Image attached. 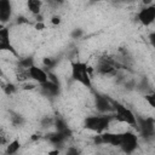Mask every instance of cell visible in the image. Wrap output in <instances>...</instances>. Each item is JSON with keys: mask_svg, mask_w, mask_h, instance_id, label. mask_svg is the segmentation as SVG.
Here are the masks:
<instances>
[{"mask_svg": "<svg viewBox=\"0 0 155 155\" xmlns=\"http://www.w3.org/2000/svg\"><path fill=\"white\" fill-rule=\"evenodd\" d=\"M71 78L74 81L81 84L82 86L91 88L92 87V80L90 75V68L85 62H73L71 63Z\"/></svg>", "mask_w": 155, "mask_h": 155, "instance_id": "1", "label": "cell"}, {"mask_svg": "<svg viewBox=\"0 0 155 155\" xmlns=\"http://www.w3.org/2000/svg\"><path fill=\"white\" fill-rule=\"evenodd\" d=\"M110 125V116L107 115H92L84 120V127L96 133L104 132Z\"/></svg>", "mask_w": 155, "mask_h": 155, "instance_id": "2", "label": "cell"}, {"mask_svg": "<svg viewBox=\"0 0 155 155\" xmlns=\"http://www.w3.org/2000/svg\"><path fill=\"white\" fill-rule=\"evenodd\" d=\"M113 110H114V116L119 122H122L130 126H134L137 124V116L126 105L119 102H113Z\"/></svg>", "mask_w": 155, "mask_h": 155, "instance_id": "3", "label": "cell"}, {"mask_svg": "<svg viewBox=\"0 0 155 155\" xmlns=\"http://www.w3.org/2000/svg\"><path fill=\"white\" fill-rule=\"evenodd\" d=\"M137 147H138V137L133 132H130V131L122 132V139L120 144L121 150L126 154H131L136 150Z\"/></svg>", "mask_w": 155, "mask_h": 155, "instance_id": "4", "label": "cell"}, {"mask_svg": "<svg viewBox=\"0 0 155 155\" xmlns=\"http://www.w3.org/2000/svg\"><path fill=\"white\" fill-rule=\"evenodd\" d=\"M137 18H138V21H139L143 25H145V27L153 24V23L155 22V5H153V4H151V5H145V6L138 12Z\"/></svg>", "mask_w": 155, "mask_h": 155, "instance_id": "5", "label": "cell"}, {"mask_svg": "<svg viewBox=\"0 0 155 155\" xmlns=\"http://www.w3.org/2000/svg\"><path fill=\"white\" fill-rule=\"evenodd\" d=\"M136 126H138L139 132L142 133L143 137H150L155 133V122L151 117H147V119L137 117Z\"/></svg>", "mask_w": 155, "mask_h": 155, "instance_id": "6", "label": "cell"}, {"mask_svg": "<svg viewBox=\"0 0 155 155\" xmlns=\"http://www.w3.org/2000/svg\"><path fill=\"white\" fill-rule=\"evenodd\" d=\"M27 75H28L31 80L36 81L38 84H44V82H46V81L48 80V73H47L46 70H44L42 68L35 65V64L31 65V67L27 70Z\"/></svg>", "mask_w": 155, "mask_h": 155, "instance_id": "7", "label": "cell"}, {"mask_svg": "<svg viewBox=\"0 0 155 155\" xmlns=\"http://www.w3.org/2000/svg\"><path fill=\"white\" fill-rule=\"evenodd\" d=\"M0 50L1 51H10L13 54H17L13 46L11 45L10 41V30L5 27H2L0 29Z\"/></svg>", "mask_w": 155, "mask_h": 155, "instance_id": "8", "label": "cell"}, {"mask_svg": "<svg viewBox=\"0 0 155 155\" xmlns=\"http://www.w3.org/2000/svg\"><path fill=\"white\" fill-rule=\"evenodd\" d=\"M96 108L99 113H107L113 110V103L102 94H96Z\"/></svg>", "mask_w": 155, "mask_h": 155, "instance_id": "9", "label": "cell"}, {"mask_svg": "<svg viewBox=\"0 0 155 155\" xmlns=\"http://www.w3.org/2000/svg\"><path fill=\"white\" fill-rule=\"evenodd\" d=\"M40 87H41L42 93H45L46 96H57L59 92V84L54 82L50 79L46 82L40 84Z\"/></svg>", "mask_w": 155, "mask_h": 155, "instance_id": "10", "label": "cell"}, {"mask_svg": "<svg viewBox=\"0 0 155 155\" xmlns=\"http://www.w3.org/2000/svg\"><path fill=\"white\" fill-rule=\"evenodd\" d=\"M12 16V5L10 0H0V19L2 23L7 22Z\"/></svg>", "mask_w": 155, "mask_h": 155, "instance_id": "11", "label": "cell"}, {"mask_svg": "<svg viewBox=\"0 0 155 155\" xmlns=\"http://www.w3.org/2000/svg\"><path fill=\"white\" fill-rule=\"evenodd\" d=\"M97 71L101 74V75H113L116 73L114 65L107 61V59H101L97 64Z\"/></svg>", "mask_w": 155, "mask_h": 155, "instance_id": "12", "label": "cell"}, {"mask_svg": "<svg viewBox=\"0 0 155 155\" xmlns=\"http://www.w3.org/2000/svg\"><path fill=\"white\" fill-rule=\"evenodd\" d=\"M27 8L29 12L34 16L40 15L42 8V1L41 0H27Z\"/></svg>", "mask_w": 155, "mask_h": 155, "instance_id": "13", "label": "cell"}, {"mask_svg": "<svg viewBox=\"0 0 155 155\" xmlns=\"http://www.w3.org/2000/svg\"><path fill=\"white\" fill-rule=\"evenodd\" d=\"M19 148H21V142H19L18 139H13V140L10 142L8 145L6 147V154H10V155L16 154V153L19 150Z\"/></svg>", "mask_w": 155, "mask_h": 155, "instance_id": "14", "label": "cell"}, {"mask_svg": "<svg viewBox=\"0 0 155 155\" xmlns=\"http://www.w3.org/2000/svg\"><path fill=\"white\" fill-rule=\"evenodd\" d=\"M19 65L22 67V69H29L31 65H34V62H33V58L31 57H27L24 59H21L19 61Z\"/></svg>", "mask_w": 155, "mask_h": 155, "instance_id": "15", "label": "cell"}, {"mask_svg": "<svg viewBox=\"0 0 155 155\" xmlns=\"http://www.w3.org/2000/svg\"><path fill=\"white\" fill-rule=\"evenodd\" d=\"M145 101H147V103L153 108V109H155V91L154 92H151V93H148V94H145Z\"/></svg>", "mask_w": 155, "mask_h": 155, "instance_id": "16", "label": "cell"}, {"mask_svg": "<svg viewBox=\"0 0 155 155\" xmlns=\"http://www.w3.org/2000/svg\"><path fill=\"white\" fill-rule=\"evenodd\" d=\"M54 63H56V62H54L52 58H45V59H44V64H45L46 67H48V68L53 67V65H54Z\"/></svg>", "mask_w": 155, "mask_h": 155, "instance_id": "17", "label": "cell"}, {"mask_svg": "<svg viewBox=\"0 0 155 155\" xmlns=\"http://www.w3.org/2000/svg\"><path fill=\"white\" fill-rule=\"evenodd\" d=\"M149 42L153 46V48H155V31H151L149 34Z\"/></svg>", "mask_w": 155, "mask_h": 155, "instance_id": "18", "label": "cell"}, {"mask_svg": "<svg viewBox=\"0 0 155 155\" xmlns=\"http://www.w3.org/2000/svg\"><path fill=\"white\" fill-rule=\"evenodd\" d=\"M51 22H52L53 24H59V23H61V18H59V17H53Z\"/></svg>", "mask_w": 155, "mask_h": 155, "instance_id": "19", "label": "cell"}, {"mask_svg": "<svg viewBox=\"0 0 155 155\" xmlns=\"http://www.w3.org/2000/svg\"><path fill=\"white\" fill-rule=\"evenodd\" d=\"M45 25H44V23H41V22H39V23H36V25H35V28L38 29V30H41L42 28H44Z\"/></svg>", "mask_w": 155, "mask_h": 155, "instance_id": "20", "label": "cell"}, {"mask_svg": "<svg viewBox=\"0 0 155 155\" xmlns=\"http://www.w3.org/2000/svg\"><path fill=\"white\" fill-rule=\"evenodd\" d=\"M143 2L145 4V5H150L149 2H150V0H143Z\"/></svg>", "mask_w": 155, "mask_h": 155, "instance_id": "21", "label": "cell"}]
</instances>
